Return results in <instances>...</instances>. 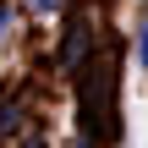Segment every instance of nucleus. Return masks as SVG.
<instances>
[{"label":"nucleus","instance_id":"423d86ee","mask_svg":"<svg viewBox=\"0 0 148 148\" xmlns=\"http://www.w3.org/2000/svg\"><path fill=\"white\" fill-rule=\"evenodd\" d=\"M33 5H38V11H60L66 0H33Z\"/></svg>","mask_w":148,"mask_h":148},{"label":"nucleus","instance_id":"f03ea898","mask_svg":"<svg viewBox=\"0 0 148 148\" xmlns=\"http://www.w3.org/2000/svg\"><path fill=\"white\" fill-rule=\"evenodd\" d=\"M88 44H93V33H88V16H82V11H71V22H66V55H60V66H66V71H77Z\"/></svg>","mask_w":148,"mask_h":148},{"label":"nucleus","instance_id":"f257e3e1","mask_svg":"<svg viewBox=\"0 0 148 148\" xmlns=\"http://www.w3.org/2000/svg\"><path fill=\"white\" fill-rule=\"evenodd\" d=\"M115 55H99L88 60V77H82V148H104L121 137V110H115Z\"/></svg>","mask_w":148,"mask_h":148},{"label":"nucleus","instance_id":"7ed1b4c3","mask_svg":"<svg viewBox=\"0 0 148 148\" xmlns=\"http://www.w3.org/2000/svg\"><path fill=\"white\" fill-rule=\"evenodd\" d=\"M22 132V99H0V137Z\"/></svg>","mask_w":148,"mask_h":148},{"label":"nucleus","instance_id":"20e7f679","mask_svg":"<svg viewBox=\"0 0 148 148\" xmlns=\"http://www.w3.org/2000/svg\"><path fill=\"white\" fill-rule=\"evenodd\" d=\"M137 66L148 71V16H143V27H137Z\"/></svg>","mask_w":148,"mask_h":148},{"label":"nucleus","instance_id":"39448f33","mask_svg":"<svg viewBox=\"0 0 148 148\" xmlns=\"http://www.w3.org/2000/svg\"><path fill=\"white\" fill-rule=\"evenodd\" d=\"M5 27H11V5L0 0V33H5Z\"/></svg>","mask_w":148,"mask_h":148}]
</instances>
